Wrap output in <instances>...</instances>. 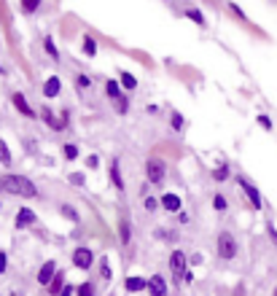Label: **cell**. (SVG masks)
<instances>
[{"label": "cell", "mask_w": 277, "mask_h": 296, "mask_svg": "<svg viewBox=\"0 0 277 296\" xmlns=\"http://www.w3.org/2000/svg\"><path fill=\"white\" fill-rule=\"evenodd\" d=\"M0 189L5 191V194H14V197H38V189L35 183H32L30 178H25V175H3L0 178Z\"/></svg>", "instance_id": "1"}, {"label": "cell", "mask_w": 277, "mask_h": 296, "mask_svg": "<svg viewBox=\"0 0 277 296\" xmlns=\"http://www.w3.org/2000/svg\"><path fill=\"white\" fill-rule=\"evenodd\" d=\"M215 250H218V259L223 261H232L237 256V240H234L232 232H221L215 240Z\"/></svg>", "instance_id": "2"}, {"label": "cell", "mask_w": 277, "mask_h": 296, "mask_svg": "<svg viewBox=\"0 0 277 296\" xmlns=\"http://www.w3.org/2000/svg\"><path fill=\"white\" fill-rule=\"evenodd\" d=\"M105 92H108V97L113 100V105H116V111L124 116L126 111H129V100H126V94L121 92V87H119V81H108L105 84Z\"/></svg>", "instance_id": "3"}, {"label": "cell", "mask_w": 277, "mask_h": 296, "mask_svg": "<svg viewBox=\"0 0 277 296\" xmlns=\"http://www.w3.org/2000/svg\"><path fill=\"white\" fill-rule=\"evenodd\" d=\"M146 175H148V183H161L164 180V162L156 156H151L146 162Z\"/></svg>", "instance_id": "4"}, {"label": "cell", "mask_w": 277, "mask_h": 296, "mask_svg": "<svg viewBox=\"0 0 277 296\" xmlns=\"http://www.w3.org/2000/svg\"><path fill=\"white\" fill-rule=\"evenodd\" d=\"M73 264H76L78 269H89V266L94 264V253H92L89 248H76L73 250Z\"/></svg>", "instance_id": "5"}, {"label": "cell", "mask_w": 277, "mask_h": 296, "mask_svg": "<svg viewBox=\"0 0 277 296\" xmlns=\"http://www.w3.org/2000/svg\"><path fill=\"white\" fill-rule=\"evenodd\" d=\"M237 180H240L242 191L247 194V199H250V205H253L256 210H261V205H264V202H261V194H258V189H256V186H253L247 178H237Z\"/></svg>", "instance_id": "6"}, {"label": "cell", "mask_w": 277, "mask_h": 296, "mask_svg": "<svg viewBox=\"0 0 277 296\" xmlns=\"http://www.w3.org/2000/svg\"><path fill=\"white\" fill-rule=\"evenodd\" d=\"M11 102H14V108H16V111H19L25 118H35V111H32V105H30V102H27L25 97H22L19 92L11 94Z\"/></svg>", "instance_id": "7"}, {"label": "cell", "mask_w": 277, "mask_h": 296, "mask_svg": "<svg viewBox=\"0 0 277 296\" xmlns=\"http://www.w3.org/2000/svg\"><path fill=\"white\" fill-rule=\"evenodd\" d=\"M170 269H172V275H186V253L183 250H172Z\"/></svg>", "instance_id": "8"}, {"label": "cell", "mask_w": 277, "mask_h": 296, "mask_svg": "<svg viewBox=\"0 0 277 296\" xmlns=\"http://www.w3.org/2000/svg\"><path fill=\"white\" fill-rule=\"evenodd\" d=\"M54 275H57V264L54 261H46V264L40 266V272H38V283L49 288V283L54 280Z\"/></svg>", "instance_id": "9"}, {"label": "cell", "mask_w": 277, "mask_h": 296, "mask_svg": "<svg viewBox=\"0 0 277 296\" xmlns=\"http://www.w3.org/2000/svg\"><path fill=\"white\" fill-rule=\"evenodd\" d=\"M148 294H151V296H167V283H164V277L154 275L151 280H148Z\"/></svg>", "instance_id": "10"}, {"label": "cell", "mask_w": 277, "mask_h": 296, "mask_svg": "<svg viewBox=\"0 0 277 296\" xmlns=\"http://www.w3.org/2000/svg\"><path fill=\"white\" fill-rule=\"evenodd\" d=\"M60 89H62L60 76H49V78H46V84H43V94H46V97H57Z\"/></svg>", "instance_id": "11"}, {"label": "cell", "mask_w": 277, "mask_h": 296, "mask_svg": "<svg viewBox=\"0 0 277 296\" xmlns=\"http://www.w3.org/2000/svg\"><path fill=\"white\" fill-rule=\"evenodd\" d=\"M32 224H35V213H32L30 207H22L19 213H16V226L25 229V226H32Z\"/></svg>", "instance_id": "12"}, {"label": "cell", "mask_w": 277, "mask_h": 296, "mask_svg": "<svg viewBox=\"0 0 277 296\" xmlns=\"http://www.w3.org/2000/svg\"><path fill=\"white\" fill-rule=\"evenodd\" d=\"M111 180L119 191H124V178H121V167H119V159H111Z\"/></svg>", "instance_id": "13"}, {"label": "cell", "mask_w": 277, "mask_h": 296, "mask_svg": "<svg viewBox=\"0 0 277 296\" xmlns=\"http://www.w3.org/2000/svg\"><path fill=\"white\" fill-rule=\"evenodd\" d=\"M161 207L170 210V213H178V210H181V197L178 194H164L161 197Z\"/></svg>", "instance_id": "14"}, {"label": "cell", "mask_w": 277, "mask_h": 296, "mask_svg": "<svg viewBox=\"0 0 277 296\" xmlns=\"http://www.w3.org/2000/svg\"><path fill=\"white\" fill-rule=\"evenodd\" d=\"M62 291H65V275H62V272H57V275H54V280L49 283V294L60 296Z\"/></svg>", "instance_id": "15"}, {"label": "cell", "mask_w": 277, "mask_h": 296, "mask_svg": "<svg viewBox=\"0 0 277 296\" xmlns=\"http://www.w3.org/2000/svg\"><path fill=\"white\" fill-rule=\"evenodd\" d=\"M143 288H148V280H143V277H126V291L129 294H137Z\"/></svg>", "instance_id": "16"}, {"label": "cell", "mask_w": 277, "mask_h": 296, "mask_svg": "<svg viewBox=\"0 0 277 296\" xmlns=\"http://www.w3.org/2000/svg\"><path fill=\"white\" fill-rule=\"evenodd\" d=\"M40 118H43V121L49 124V127H54V129H62V127H65V124H62V121H57V118H54V111H49V108H43V113H40Z\"/></svg>", "instance_id": "17"}, {"label": "cell", "mask_w": 277, "mask_h": 296, "mask_svg": "<svg viewBox=\"0 0 277 296\" xmlns=\"http://www.w3.org/2000/svg\"><path fill=\"white\" fill-rule=\"evenodd\" d=\"M43 49H46V54H49V57H51V59H54V62L60 59V51H57V46H54V41H51L49 35L43 38Z\"/></svg>", "instance_id": "18"}, {"label": "cell", "mask_w": 277, "mask_h": 296, "mask_svg": "<svg viewBox=\"0 0 277 296\" xmlns=\"http://www.w3.org/2000/svg\"><path fill=\"white\" fill-rule=\"evenodd\" d=\"M121 87H124L126 92H132V89L137 87V78L132 76V73H121Z\"/></svg>", "instance_id": "19"}, {"label": "cell", "mask_w": 277, "mask_h": 296, "mask_svg": "<svg viewBox=\"0 0 277 296\" xmlns=\"http://www.w3.org/2000/svg\"><path fill=\"white\" fill-rule=\"evenodd\" d=\"M40 3H43V0H22V11H25V14H35L40 8Z\"/></svg>", "instance_id": "20"}, {"label": "cell", "mask_w": 277, "mask_h": 296, "mask_svg": "<svg viewBox=\"0 0 277 296\" xmlns=\"http://www.w3.org/2000/svg\"><path fill=\"white\" fill-rule=\"evenodd\" d=\"M84 54H86V57H94V54H97V43H94V38L84 35Z\"/></svg>", "instance_id": "21"}, {"label": "cell", "mask_w": 277, "mask_h": 296, "mask_svg": "<svg viewBox=\"0 0 277 296\" xmlns=\"http://www.w3.org/2000/svg\"><path fill=\"white\" fill-rule=\"evenodd\" d=\"M100 275H102V280H111V277H113V269H111V261H108V259L100 261Z\"/></svg>", "instance_id": "22"}, {"label": "cell", "mask_w": 277, "mask_h": 296, "mask_svg": "<svg viewBox=\"0 0 277 296\" xmlns=\"http://www.w3.org/2000/svg\"><path fill=\"white\" fill-rule=\"evenodd\" d=\"M0 164H11V151H8L3 138H0Z\"/></svg>", "instance_id": "23"}, {"label": "cell", "mask_w": 277, "mask_h": 296, "mask_svg": "<svg viewBox=\"0 0 277 296\" xmlns=\"http://www.w3.org/2000/svg\"><path fill=\"white\" fill-rule=\"evenodd\" d=\"M186 16L191 22H197V25H205V16H202V11H197V8H186Z\"/></svg>", "instance_id": "24"}, {"label": "cell", "mask_w": 277, "mask_h": 296, "mask_svg": "<svg viewBox=\"0 0 277 296\" xmlns=\"http://www.w3.org/2000/svg\"><path fill=\"white\" fill-rule=\"evenodd\" d=\"M76 294H78V296H94V286H92V283H81Z\"/></svg>", "instance_id": "25"}, {"label": "cell", "mask_w": 277, "mask_h": 296, "mask_svg": "<svg viewBox=\"0 0 277 296\" xmlns=\"http://www.w3.org/2000/svg\"><path fill=\"white\" fill-rule=\"evenodd\" d=\"M213 178H215L218 183H221V180H226V178H229V167H226V164H221V167L213 173Z\"/></svg>", "instance_id": "26"}, {"label": "cell", "mask_w": 277, "mask_h": 296, "mask_svg": "<svg viewBox=\"0 0 277 296\" xmlns=\"http://www.w3.org/2000/svg\"><path fill=\"white\" fill-rule=\"evenodd\" d=\"M119 232H121V242L126 245V242H129V224H126V221H121V224H119Z\"/></svg>", "instance_id": "27"}, {"label": "cell", "mask_w": 277, "mask_h": 296, "mask_svg": "<svg viewBox=\"0 0 277 296\" xmlns=\"http://www.w3.org/2000/svg\"><path fill=\"white\" fill-rule=\"evenodd\" d=\"M62 215H65V218H70V221H78V213L70 207V205H62Z\"/></svg>", "instance_id": "28"}, {"label": "cell", "mask_w": 277, "mask_h": 296, "mask_svg": "<svg viewBox=\"0 0 277 296\" xmlns=\"http://www.w3.org/2000/svg\"><path fill=\"white\" fill-rule=\"evenodd\" d=\"M213 207H215V210H226V197L215 194V197H213Z\"/></svg>", "instance_id": "29"}, {"label": "cell", "mask_w": 277, "mask_h": 296, "mask_svg": "<svg viewBox=\"0 0 277 296\" xmlns=\"http://www.w3.org/2000/svg\"><path fill=\"white\" fill-rule=\"evenodd\" d=\"M170 124H172V129H183V116H181V113H172Z\"/></svg>", "instance_id": "30"}, {"label": "cell", "mask_w": 277, "mask_h": 296, "mask_svg": "<svg viewBox=\"0 0 277 296\" xmlns=\"http://www.w3.org/2000/svg\"><path fill=\"white\" fill-rule=\"evenodd\" d=\"M76 156H78V148L67 143V146H65V159H67V162H73V159H76Z\"/></svg>", "instance_id": "31"}, {"label": "cell", "mask_w": 277, "mask_h": 296, "mask_svg": "<svg viewBox=\"0 0 277 296\" xmlns=\"http://www.w3.org/2000/svg\"><path fill=\"white\" fill-rule=\"evenodd\" d=\"M159 207V199H154V197H146V210H151V213H154V210H156Z\"/></svg>", "instance_id": "32"}, {"label": "cell", "mask_w": 277, "mask_h": 296, "mask_svg": "<svg viewBox=\"0 0 277 296\" xmlns=\"http://www.w3.org/2000/svg\"><path fill=\"white\" fill-rule=\"evenodd\" d=\"M76 87H78V89H86V87H92V81H89L86 76H78V78H76Z\"/></svg>", "instance_id": "33"}, {"label": "cell", "mask_w": 277, "mask_h": 296, "mask_svg": "<svg viewBox=\"0 0 277 296\" xmlns=\"http://www.w3.org/2000/svg\"><path fill=\"white\" fill-rule=\"evenodd\" d=\"M70 183H73V186H84V175H81V173H73V175H70Z\"/></svg>", "instance_id": "34"}, {"label": "cell", "mask_w": 277, "mask_h": 296, "mask_svg": "<svg viewBox=\"0 0 277 296\" xmlns=\"http://www.w3.org/2000/svg\"><path fill=\"white\" fill-rule=\"evenodd\" d=\"M258 124H261L264 129H272V121H269V116H264V113L258 116Z\"/></svg>", "instance_id": "35"}, {"label": "cell", "mask_w": 277, "mask_h": 296, "mask_svg": "<svg viewBox=\"0 0 277 296\" xmlns=\"http://www.w3.org/2000/svg\"><path fill=\"white\" fill-rule=\"evenodd\" d=\"M5 266H8V256H5L3 250H0V275L5 272Z\"/></svg>", "instance_id": "36"}, {"label": "cell", "mask_w": 277, "mask_h": 296, "mask_svg": "<svg viewBox=\"0 0 277 296\" xmlns=\"http://www.w3.org/2000/svg\"><path fill=\"white\" fill-rule=\"evenodd\" d=\"M267 232H269V237H272V240H275V245H277V232H275V226H272V224L267 226Z\"/></svg>", "instance_id": "37"}, {"label": "cell", "mask_w": 277, "mask_h": 296, "mask_svg": "<svg viewBox=\"0 0 277 296\" xmlns=\"http://www.w3.org/2000/svg\"><path fill=\"white\" fill-rule=\"evenodd\" d=\"M86 164H89V167L94 170V167H97V164H100V162H97V156H89V159H86Z\"/></svg>", "instance_id": "38"}, {"label": "cell", "mask_w": 277, "mask_h": 296, "mask_svg": "<svg viewBox=\"0 0 277 296\" xmlns=\"http://www.w3.org/2000/svg\"><path fill=\"white\" fill-rule=\"evenodd\" d=\"M229 8H232V11H234V14H237V16H240V19H242V16H245V14H242V11H240V5H234V3H232V5H229Z\"/></svg>", "instance_id": "39"}, {"label": "cell", "mask_w": 277, "mask_h": 296, "mask_svg": "<svg viewBox=\"0 0 277 296\" xmlns=\"http://www.w3.org/2000/svg\"><path fill=\"white\" fill-rule=\"evenodd\" d=\"M60 296H73V288H70V286H65V291H62Z\"/></svg>", "instance_id": "40"}, {"label": "cell", "mask_w": 277, "mask_h": 296, "mask_svg": "<svg viewBox=\"0 0 277 296\" xmlns=\"http://www.w3.org/2000/svg\"><path fill=\"white\" fill-rule=\"evenodd\" d=\"M275 296H277V288H275Z\"/></svg>", "instance_id": "41"}]
</instances>
